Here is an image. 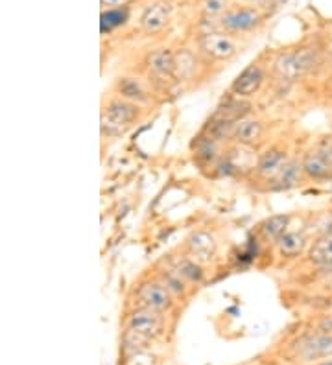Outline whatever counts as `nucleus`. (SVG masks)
Masks as SVG:
<instances>
[{"instance_id": "f257e3e1", "label": "nucleus", "mask_w": 332, "mask_h": 365, "mask_svg": "<svg viewBox=\"0 0 332 365\" xmlns=\"http://www.w3.org/2000/svg\"><path fill=\"white\" fill-rule=\"evenodd\" d=\"M139 106L135 101L125 100V98H113L107 101V106L102 109L100 115V130L104 137L115 139L121 137L139 118Z\"/></svg>"}, {"instance_id": "f03ea898", "label": "nucleus", "mask_w": 332, "mask_h": 365, "mask_svg": "<svg viewBox=\"0 0 332 365\" xmlns=\"http://www.w3.org/2000/svg\"><path fill=\"white\" fill-rule=\"evenodd\" d=\"M318 50L301 49L294 52H286L277 58L275 61V70L286 82H297L301 78L307 76L318 63Z\"/></svg>"}, {"instance_id": "7ed1b4c3", "label": "nucleus", "mask_w": 332, "mask_h": 365, "mask_svg": "<svg viewBox=\"0 0 332 365\" xmlns=\"http://www.w3.org/2000/svg\"><path fill=\"white\" fill-rule=\"evenodd\" d=\"M305 175L314 181H331L332 179V139L321 140L318 146L307 151L301 161Z\"/></svg>"}, {"instance_id": "20e7f679", "label": "nucleus", "mask_w": 332, "mask_h": 365, "mask_svg": "<svg viewBox=\"0 0 332 365\" xmlns=\"http://www.w3.org/2000/svg\"><path fill=\"white\" fill-rule=\"evenodd\" d=\"M137 304L140 308H152L157 312H164L172 308V292L163 283H145L137 290Z\"/></svg>"}, {"instance_id": "39448f33", "label": "nucleus", "mask_w": 332, "mask_h": 365, "mask_svg": "<svg viewBox=\"0 0 332 365\" xmlns=\"http://www.w3.org/2000/svg\"><path fill=\"white\" fill-rule=\"evenodd\" d=\"M163 312H157V310H152V308H137L133 310L128 319V330L137 332L140 336L155 338L163 328Z\"/></svg>"}, {"instance_id": "423d86ee", "label": "nucleus", "mask_w": 332, "mask_h": 365, "mask_svg": "<svg viewBox=\"0 0 332 365\" xmlns=\"http://www.w3.org/2000/svg\"><path fill=\"white\" fill-rule=\"evenodd\" d=\"M297 352L305 361L323 360L332 356V334L328 332H318L312 336H307L297 345Z\"/></svg>"}, {"instance_id": "0eeeda50", "label": "nucleus", "mask_w": 332, "mask_h": 365, "mask_svg": "<svg viewBox=\"0 0 332 365\" xmlns=\"http://www.w3.org/2000/svg\"><path fill=\"white\" fill-rule=\"evenodd\" d=\"M187 249L188 256L196 260V262H199V264H203V262H211L218 251L216 238L209 231H203V229L194 231L192 235L188 236Z\"/></svg>"}, {"instance_id": "6e6552de", "label": "nucleus", "mask_w": 332, "mask_h": 365, "mask_svg": "<svg viewBox=\"0 0 332 365\" xmlns=\"http://www.w3.org/2000/svg\"><path fill=\"white\" fill-rule=\"evenodd\" d=\"M262 83H264V70H262V67H259V65L253 63V65H250L247 68H244V70L235 78V82L231 83L233 97H253L255 92L260 91Z\"/></svg>"}, {"instance_id": "1a4fd4ad", "label": "nucleus", "mask_w": 332, "mask_h": 365, "mask_svg": "<svg viewBox=\"0 0 332 365\" xmlns=\"http://www.w3.org/2000/svg\"><path fill=\"white\" fill-rule=\"evenodd\" d=\"M199 49L209 58L216 61H227L236 54V43L226 34H205L199 39Z\"/></svg>"}, {"instance_id": "9d476101", "label": "nucleus", "mask_w": 332, "mask_h": 365, "mask_svg": "<svg viewBox=\"0 0 332 365\" xmlns=\"http://www.w3.org/2000/svg\"><path fill=\"white\" fill-rule=\"evenodd\" d=\"M148 68L157 82H170L176 78V56L164 49L149 54Z\"/></svg>"}, {"instance_id": "9b49d317", "label": "nucleus", "mask_w": 332, "mask_h": 365, "mask_svg": "<svg viewBox=\"0 0 332 365\" xmlns=\"http://www.w3.org/2000/svg\"><path fill=\"white\" fill-rule=\"evenodd\" d=\"M260 23L259 11H255L253 8H240V10H233L229 13L223 15L221 19V25L226 30H231V32H246V30L255 28Z\"/></svg>"}, {"instance_id": "f8f14e48", "label": "nucleus", "mask_w": 332, "mask_h": 365, "mask_svg": "<svg viewBox=\"0 0 332 365\" xmlns=\"http://www.w3.org/2000/svg\"><path fill=\"white\" fill-rule=\"evenodd\" d=\"M286 163H288V155H286V151L283 148H270L259 157L257 173L270 181V179H273L284 168Z\"/></svg>"}, {"instance_id": "ddd939ff", "label": "nucleus", "mask_w": 332, "mask_h": 365, "mask_svg": "<svg viewBox=\"0 0 332 365\" xmlns=\"http://www.w3.org/2000/svg\"><path fill=\"white\" fill-rule=\"evenodd\" d=\"M262 133H264L262 122L257 120V118H247L246 116V118L236 122L231 139L235 140L236 144L255 146L262 139Z\"/></svg>"}, {"instance_id": "4468645a", "label": "nucleus", "mask_w": 332, "mask_h": 365, "mask_svg": "<svg viewBox=\"0 0 332 365\" xmlns=\"http://www.w3.org/2000/svg\"><path fill=\"white\" fill-rule=\"evenodd\" d=\"M170 15H172V6L168 2H155L145 11L142 19H140V25L148 34H155V32H161L166 26Z\"/></svg>"}, {"instance_id": "2eb2a0df", "label": "nucleus", "mask_w": 332, "mask_h": 365, "mask_svg": "<svg viewBox=\"0 0 332 365\" xmlns=\"http://www.w3.org/2000/svg\"><path fill=\"white\" fill-rule=\"evenodd\" d=\"M303 178H307L303 164L299 161H288L284 164V168L268 182H270L273 190H290V188L297 187L299 182L303 181Z\"/></svg>"}, {"instance_id": "dca6fc26", "label": "nucleus", "mask_w": 332, "mask_h": 365, "mask_svg": "<svg viewBox=\"0 0 332 365\" xmlns=\"http://www.w3.org/2000/svg\"><path fill=\"white\" fill-rule=\"evenodd\" d=\"M308 260L321 268H332V231L323 233L308 249Z\"/></svg>"}, {"instance_id": "f3484780", "label": "nucleus", "mask_w": 332, "mask_h": 365, "mask_svg": "<svg viewBox=\"0 0 332 365\" xmlns=\"http://www.w3.org/2000/svg\"><path fill=\"white\" fill-rule=\"evenodd\" d=\"M277 247H279V253L283 256H288V259L297 256L307 247V236L297 231H286L277 240Z\"/></svg>"}, {"instance_id": "a211bd4d", "label": "nucleus", "mask_w": 332, "mask_h": 365, "mask_svg": "<svg viewBox=\"0 0 332 365\" xmlns=\"http://www.w3.org/2000/svg\"><path fill=\"white\" fill-rule=\"evenodd\" d=\"M290 225V214H273L260 225V231L266 240L277 242L284 233L288 231Z\"/></svg>"}, {"instance_id": "6ab92c4d", "label": "nucleus", "mask_w": 332, "mask_h": 365, "mask_svg": "<svg viewBox=\"0 0 332 365\" xmlns=\"http://www.w3.org/2000/svg\"><path fill=\"white\" fill-rule=\"evenodd\" d=\"M173 269L181 275V279H183L185 283L199 284L203 280V277H205V273H203V269H202V264L196 262L194 259H190V256L179 260L178 266H176Z\"/></svg>"}, {"instance_id": "aec40b11", "label": "nucleus", "mask_w": 332, "mask_h": 365, "mask_svg": "<svg viewBox=\"0 0 332 365\" xmlns=\"http://www.w3.org/2000/svg\"><path fill=\"white\" fill-rule=\"evenodd\" d=\"M125 20H128V10H122V8L102 13V34L115 30L116 26H122Z\"/></svg>"}, {"instance_id": "412c9836", "label": "nucleus", "mask_w": 332, "mask_h": 365, "mask_svg": "<svg viewBox=\"0 0 332 365\" xmlns=\"http://www.w3.org/2000/svg\"><path fill=\"white\" fill-rule=\"evenodd\" d=\"M118 87H121L122 97H124L125 100L133 101V100H142V98H145V91H142V87H140V83L137 82V80L124 78V80H121Z\"/></svg>"}, {"instance_id": "4be33fe9", "label": "nucleus", "mask_w": 332, "mask_h": 365, "mask_svg": "<svg viewBox=\"0 0 332 365\" xmlns=\"http://www.w3.org/2000/svg\"><path fill=\"white\" fill-rule=\"evenodd\" d=\"M176 56V74L181 78H187L190 76V74L194 73V58H192V54L187 52V50H183L181 54H173Z\"/></svg>"}, {"instance_id": "5701e85b", "label": "nucleus", "mask_w": 332, "mask_h": 365, "mask_svg": "<svg viewBox=\"0 0 332 365\" xmlns=\"http://www.w3.org/2000/svg\"><path fill=\"white\" fill-rule=\"evenodd\" d=\"M161 283H163L172 293H185V290H187V286H185L187 283L181 279V275H179L176 269H170V271L163 273V280H161Z\"/></svg>"}, {"instance_id": "b1692460", "label": "nucleus", "mask_w": 332, "mask_h": 365, "mask_svg": "<svg viewBox=\"0 0 332 365\" xmlns=\"http://www.w3.org/2000/svg\"><path fill=\"white\" fill-rule=\"evenodd\" d=\"M223 8H226V0H207L205 11L211 15H216V13H220Z\"/></svg>"}, {"instance_id": "393cba45", "label": "nucleus", "mask_w": 332, "mask_h": 365, "mask_svg": "<svg viewBox=\"0 0 332 365\" xmlns=\"http://www.w3.org/2000/svg\"><path fill=\"white\" fill-rule=\"evenodd\" d=\"M128 2H131V0H102V6L111 8V10H116V8H122V6H125Z\"/></svg>"}, {"instance_id": "a878e982", "label": "nucleus", "mask_w": 332, "mask_h": 365, "mask_svg": "<svg viewBox=\"0 0 332 365\" xmlns=\"http://www.w3.org/2000/svg\"><path fill=\"white\" fill-rule=\"evenodd\" d=\"M321 365H332V361H323Z\"/></svg>"}, {"instance_id": "bb28decb", "label": "nucleus", "mask_w": 332, "mask_h": 365, "mask_svg": "<svg viewBox=\"0 0 332 365\" xmlns=\"http://www.w3.org/2000/svg\"><path fill=\"white\" fill-rule=\"evenodd\" d=\"M250 2H255L257 4V2H262V0H250Z\"/></svg>"}, {"instance_id": "cd10ccee", "label": "nucleus", "mask_w": 332, "mask_h": 365, "mask_svg": "<svg viewBox=\"0 0 332 365\" xmlns=\"http://www.w3.org/2000/svg\"><path fill=\"white\" fill-rule=\"evenodd\" d=\"M279 2H281V4H283V2H286V0H279Z\"/></svg>"}]
</instances>
